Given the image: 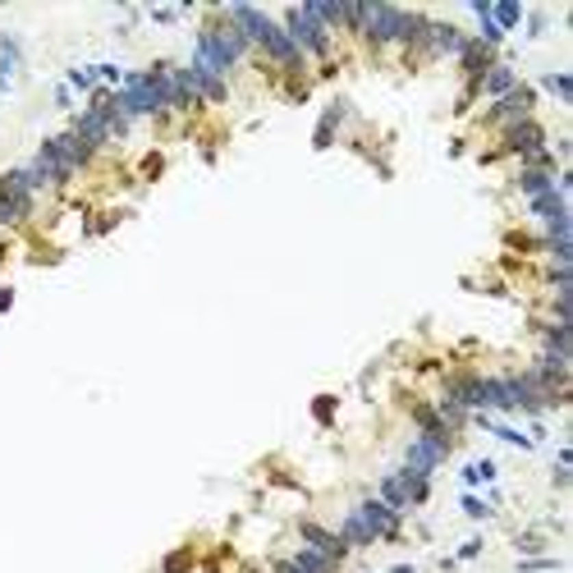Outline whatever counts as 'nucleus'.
Masks as SVG:
<instances>
[{"label":"nucleus","instance_id":"nucleus-1","mask_svg":"<svg viewBox=\"0 0 573 573\" xmlns=\"http://www.w3.org/2000/svg\"><path fill=\"white\" fill-rule=\"evenodd\" d=\"M229 18H234V28H239L243 37H253V42L266 46L275 60L298 64V46L289 42V32L280 28V23H271V18L262 14V10H253V5H234V10H229Z\"/></svg>","mask_w":573,"mask_h":573},{"label":"nucleus","instance_id":"nucleus-2","mask_svg":"<svg viewBox=\"0 0 573 573\" xmlns=\"http://www.w3.org/2000/svg\"><path fill=\"white\" fill-rule=\"evenodd\" d=\"M285 23H289V42L294 46H303V51H326V46H331V37H326V23H321L317 14H312V10H307V5H298V10H289L285 14Z\"/></svg>","mask_w":573,"mask_h":573},{"label":"nucleus","instance_id":"nucleus-3","mask_svg":"<svg viewBox=\"0 0 573 573\" xmlns=\"http://www.w3.org/2000/svg\"><path fill=\"white\" fill-rule=\"evenodd\" d=\"M445 454H450V436L445 431H422V436L413 440V450H408V472H422L426 477Z\"/></svg>","mask_w":573,"mask_h":573},{"label":"nucleus","instance_id":"nucleus-4","mask_svg":"<svg viewBox=\"0 0 573 573\" xmlns=\"http://www.w3.org/2000/svg\"><path fill=\"white\" fill-rule=\"evenodd\" d=\"M358 513H362V523L377 532V537H381V532H394V528H399V513H394L385 500H362Z\"/></svg>","mask_w":573,"mask_h":573},{"label":"nucleus","instance_id":"nucleus-5","mask_svg":"<svg viewBox=\"0 0 573 573\" xmlns=\"http://www.w3.org/2000/svg\"><path fill=\"white\" fill-rule=\"evenodd\" d=\"M509 147H513V151H523V156H537V151H542V129H537L532 120L509 124Z\"/></svg>","mask_w":573,"mask_h":573},{"label":"nucleus","instance_id":"nucleus-6","mask_svg":"<svg viewBox=\"0 0 573 573\" xmlns=\"http://www.w3.org/2000/svg\"><path fill=\"white\" fill-rule=\"evenodd\" d=\"M303 542L312 546V550H321L326 559H340V555H344V537H331V532H321L317 523H303Z\"/></svg>","mask_w":573,"mask_h":573},{"label":"nucleus","instance_id":"nucleus-7","mask_svg":"<svg viewBox=\"0 0 573 573\" xmlns=\"http://www.w3.org/2000/svg\"><path fill=\"white\" fill-rule=\"evenodd\" d=\"M528 106H532V92H513V97H505V101L496 106V120H513V124H518V115H523Z\"/></svg>","mask_w":573,"mask_h":573},{"label":"nucleus","instance_id":"nucleus-8","mask_svg":"<svg viewBox=\"0 0 573 573\" xmlns=\"http://www.w3.org/2000/svg\"><path fill=\"white\" fill-rule=\"evenodd\" d=\"M399 482H404L408 505H422V500L431 496V486H426V477H422V472H408V468H404V472H399Z\"/></svg>","mask_w":573,"mask_h":573},{"label":"nucleus","instance_id":"nucleus-9","mask_svg":"<svg viewBox=\"0 0 573 573\" xmlns=\"http://www.w3.org/2000/svg\"><path fill=\"white\" fill-rule=\"evenodd\" d=\"M431 37H436V51H463L468 37L459 28H445V23H431Z\"/></svg>","mask_w":573,"mask_h":573},{"label":"nucleus","instance_id":"nucleus-10","mask_svg":"<svg viewBox=\"0 0 573 573\" xmlns=\"http://www.w3.org/2000/svg\"><path fill=\"white\" fill-rule=\"evenodd\" d=\"M344 542H353V546H367V542H377V532L362 523V513H348L344 518Z\"/></svg>","mask_w":573,"mask_h":573},{"label":"nucleus","instance_id":"nucleus-11","mask_svg":"<svg viewBox=\"0 0 573 573\" xmlns=\"http://www.w3.org/2000/svg\"><path fill=\"white\" fill-rule=\"evenodd\" d=\"M381 500H385V505H390L394 513H399V509H404V505H408V496H404V482H399V472L381 482Z\"/></svg>","mask_w":573,"mask_h":573},{"label":"nucleus","instance_id":"nucleus-12","mask_svg":"<svg viewBox=\"0 0 573 573\" xmlns=\"http://www.w3.org/2000/svg\"><path fill=\"white\" fill-rule=\"evenodd\" d=\"M509 88H513V74L505 69V64H496V69H486V92H491V97H505Z\"/></svg>","mask_w":573,"mask_h":573},{"label":"nucleus","instance_id":"nucleus-13","mask_svg":"<svg viewBox=\"0 0 573 573\" xmlns=\"http://www.w3.org/2000/svg\"><path fill=\"white\" fill-rule=\"evenodd\" d=\"M14 64H18V42L5 37V42H0V88L10 83V69H14Z\"/></svg>","mask_w":573,"mask_h":573},{"label":"nucleus","instance_id":"nucleus-14","mask_svg":"<svg viewBox=\"0 0 573 573\" xmlns=\"http://www.w3.org/2000/svg\"><path fill=\"white\" fill-rule=\"evenodd\" d=\"M482 426L486 431H496L500 440H509V445H518V450H532V440L523 436V431H509V426H500V422H491V418H482Z\"/></svg>","mask_w":573,"mask_h":573},{"label":"nucleus","instance_id":"nucleus-15","mask_svg":"<svg viewBox=\"0 0 573 573\" xmlns=\"http://www.w3.org/2000/svg\"><path fill=\"white\" fill-rule=\"evenodd\" d=\"M518 14H523L518 5H496V10H491V23L505 32V28H513V23H518Z\"/></svg>","mask_w":573,"mask_h":573},{"label":"nucleus","instance_id":"nucleus-16","mask_svg":"<svg viewBox=\"0 0 573 573\" xmlns=\"http://www.w3.org/2000/svg\"><path fill=\"white\" fill-rule=\"evenodd\" d=\"M523 188H528L532 197H542V193H550V188H555V183L546 179L542 170H528V175H523Z\"/></svg>","mask_w":573,"mask_h":573},{"label":"nucleus","instance_id":"nucleus-17","mask_svg":"<svg viewBox=\"0 0 573 573\" xmlns=\"http://www.w3.org/2000/svg\"><path fill=\"white\" fill-rule=\"evenodd\" d=\"M340 110H344V106H331V110H326V120H321V129H317V147H326V142H331L335 124H340Z\"/></svg>","mask_w":573,"mask_h":573},{"label":"nucleus","instance_id":"nucleus-18","mask_svg":"<svg viewBox=\"0 0 573 573\" xmlns=\"http://www.w3.org/2000/svg\"><path fill=\"white\" fill-rule=\"evenodd\" d=\"M546 88L555 92V97H564V101H569V97H573V78H569V74H550V78H546Z\"/></svg>","mask_w":573,"mask_h":573},{"label":"nucleus","instance_id":"nucleus-19","mask_svg":"<svg viewBox=\"0 0 573 573\" xmlns=\"http://www.w3.org/2000/svg\"><path fill=\"white\" fill-rule=\"evenodd\" d=\"M463 509L472 513V518H486V513H491V509L482 505V500H472V496H463Z\"/></svg>","mask_w":573,"mask_h":573},{"label":"nucleus","instance_id":"nucleus-20","mask_svg":"<svg viewBox=\"0 0 573 573\" xmlns=\"http://www.w3.org/2000/svg\"><path fill=\"white\" fill-rule=\"evenodd\" d=\"M92 78H97V69H74V88H92Z\"/></svg>","mask_w":573,"mask_h":573},{"label":"nucleus","instance_id":"nucleus-21","mask_svg":"<svg viewBox=\"0 0 573 573\" xmlns=\"http://www.w3.org/2000/svg\"><path fill=\"white\" fill-rule=\"evenodd\" d=\"M10 298H14V294H10V289H0V312L10 307Z\"/></svg>","mask_w":573,"mask_h":573}]
</instances>
